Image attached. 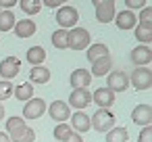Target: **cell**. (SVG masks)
<instances>
[{
    "label": "cell",
    "instance_id": "obj_1",
    "mask_svg": "<svg viewBox=\"0 0 152 142\" xmlns=\"http://www.w3.org/2000/svg\"><path fill=\"white\" fill-rule=\"evenodd\" d=\"M67 34H69V48H73V50H83V48L90 46L92 36H90V32H88L86 27L75 25V27L67 29Z\"/></svg>",
    "mask_w": 152,
    "mask_h": 142
},
{
    "label": "cell",
    "instance_id": "obj_2",
    "mask_svg": "<svg viewBox=\"0 0 152 142\" xmlns=\"http://www.w3.org/2000/svg\"><path fill=\"white\" fill-rule=\"evenodd\" d=\"M90 125L96 132H108L110 127H115V115L110 113V109H98L90 117Z\"/></svg>",
    "mask_w": 152,
    "mask_h": 142
},
{
    "label": "cell",
    "instance_id": "obj_3",
    "mask_svg": "<svg viewBox=\"0 0 152 142\" xmlns=\"http://www.w3.org/2000/svg\"><path fill=\"white\" fill-rule=\"evenodd\" d=\"M129 84L135 90H148L152 86V71L148 67H135L129 75Z\"/></svg>",
    "mask_w": 152,
    "mask_h": 142
},
{
    "label": "cell",
    "instance_id": "obj_4",
    "mask_svg": "<svg viewBox=\"0 0 152 142\" xmlns=\"http://www.w3.org/2000/svg\"><path fill=\"white\" fill-rule=\"evenodd\" d=\"M79 21V13L73 7H58L56 11V23L61 25V29H71L75 27Z\"/></svg>",
    "mask_w": 152,
    "mask_h": 142
},
{
    "label": "cell",
    "instance_id": "obj_5",
    "mask_svg": "<svg viewBox=\"0 0 152 142\" xmlns=\"http://www.w3.org/2000/svg\"><path fill=\"white\" fill-rule=\"evenodd\" d=\"M106 75H108L106 88H110L113 92H125L129 88V75L127 73H123V71H108Z\"/></svg>",
    "mask_w": 152,
    "mask_h": 142
},
{
    "label": "cell",
    "instance_id": "obj_6",
    "mask_svg": "<svg viewBox=\"0 0 152 142\" xmlns=\"http://www.w3.org/2000/svg\"><path fill=\"white\" fill-rule=\"evenodd\" d=\"M46 113V102L42 98H29L27 104H23V119H38Z\"/></svg>",
    "mask_w": 152,
    "mask_h": 142
},
{
    "label": "cell",
    "instance_id": "obj_7",
    "mask_svg": "<svg viewBox=\"0 0 152 142\" xmlns=\"http://www.w3.org/2000/svg\"><path fill=\"white\" fill-rule=\"evenodd\" d=\"M90 102H92V94H90V90H88V88H75V90L69 94V104H71V107H75L77 111L86 109Z\"/></svg>",
    "mask_w": 152,
    "mask_h": 142
},
{
    "label": "cell",
    "instance_id": "obj_8",
    "mask_svg": "<svg viewBox=\"0 0 152 142\" xmlns=\"http://www.w3.org/2000/svg\"><path fill=\"white\" fill-rule=\"evenodd\" d=\"M21 71V61L17 57H4L0 63V75L2 79H13L17 73Z\"/></svg>",
    "mask_w": 152,
    "mask_h": 142
},
{
    "label": "cell",
    "instance_id": "obj_9",
    "mask_svg": "<svg viewBox=\"0 0 152 142\" xmlns=\"http://www.w3.org/2000/svg\"><path fill=\"white\" fill-rule=\"evenodd\" d=\"M48 115L52 117V121L63 123V121H67V119L71 117V109H69L67 102H63V100H54V102L48 107Z\"/></svg>",
    "mask_w": 152,
    "mask_h": 142
},
{
    "label": "cell",
    "instance_id": "obj_10",
    "mask_svg": "<svg viewBox=\"0 0 152 142\" xmlns=\"http://www.w3.org/2000/svg\"><path fill=\"white\" fill-rule=\"evenodd\" d=\"M92 102H96L100 109H110L115 104V92L110 88H98L92 94Z\"/></svg>",
    "mask_w": 152,
    "mask_h": 142
},
{
    "label": "cell",
    "instance_id": "obj_11",
    "mask_svg": "<svg viewBox=\"0 0 152 142\" xmlns=\"http://www.w3.org/2000/svg\"><path fill=\"white\" fill-rule=\"evenodd\" d=\"M115 23H117V27L119 29H123V32H127V29H133L135 25H137V17H135V13L133 11H121V13H115Z\"/></svg>",
    "mask_w": 152,
    "mask_h": 142
},
{
    "label": "cell",
    "instance_id": "obj_12",
    "mask_svg": "<svg viewBox=\"0 0 152 142\" xmlns=\"http://www.w3.org/2000/svg\"><path fill=\"white\" fill-rule=\"evenodd\" d=\"M131 61L135 63V67H146V65H150V61H152V50H150V46H148V44L135 46V48L131 50Z\"/></svg>",
    "mask_w": 152,
    "mask_h": 142
},
{
    "label": "cell",
    "instance_id": "obj_13",
    "mask_svg": "<svg viewBox=\"0 0 152 142\" xmlns=\"http://www.w3.org/2000/svg\"><path fill=\"white\" fill-rule=\"evenodd\" d=\"M131 121L135 123V125H150V121H152V109H150V104H137L133 111H131Z\"/></svg>",
    "mask_w": 152,
    "mask_h": 142
},
{
    "label": "cell",
    "instance_id": "obj_14",
    "mask_svg": "<svg viewBox=\"0 0 152 142\" xmlns=\"http://www.w3.org/2000/svg\"><path fill=\"white\" fill-rule=\"evenodd\" d=\"M108 71H113V59H110V54H104V57H100V59H96L94 63H92V77L96 75V77H104Z\"/></svg>",
    "mask_w": 152,
    "mask_h": 142
},
{
    "label": "cell",
    "instance_id": "obj_15",
    "mask_svg": "<svg viewBox=\"0 0 152 142\" xmlns=\"http://www.w3.org/2000/svg\"><path fill=\"white\" fill-rule=\"evenodd\" d=\"M115 0H108V2H102L96 7V19L100 23H110L115 19Z\"/></svg>",
    "mask_w": 152,
    "mask_h": 142
},
{
    "label": "cell",
    "instance_id": "obj_16",
    "mask_svg": "<svg viewBox=\"0 0 152 142\" xmlns=\"http://www.w3.org/2000/svg\"><path fill=\"white\" fill-rule=\"evenodd\" d=\"M15 34H17V38H31L34 34H36V29H38V25L31 21V19H21V21H15Z\"/></svg>",
    "mask_w": 152,
    "mask_h": 142
},
{
    "label": "cell",
    "instance_id": "obj_17",
    "mask_svg": "<svg viewBox=\"0 0 152 142\" xmlns=\"http://www.w3.org/2000/svg\"><path fill=\"white\" fill-rule=\"evenodd\" d=\"M71 127H73V132H77V134H83V132H88L92 125H90V117H88V113H83V111H75L73 115H71Z\"/></svg>",
    "mask_w": 152,
    "mask_h": 142
},
{
    "label": "cell",
    "instance_id": "obj_18",
    "mask_svg": "<svg viewBox=\"0 0 152 142\" xmlns=\"http://www.w3.org/2000/svg\"><path fill=\"white\" fill-rule=\"evenodd\" d=\"M92 82V73L88 69H75L71 73V86L73 88H88Z\"/></svg>",
    "mask_w": 152,
    "mask_h": 142
},
{
    "label": "cell",
    "instance_id": "obj_19",
    "mask_svg": "<svg viewBox=\"0 0 152 142\" xmlns=\"http://www.w3.org/2000/svg\"><path fill=\"white\" fill-rule=\"evenodd\" d=\"M29 82H31V84H48V82H50V69H46V67H42V65L31 67V71H29Z\"/></svg>",
    "mask_w": 152,
    "mask_h": 142
},
{
    "label": "cell",
    "instance_id": "obj_20",
    "mask_svg": "<svg viewBox=\"0 0 152 142\" xmlns=\"http://www.w3.org/2000/svg\"><path fill=\"white\" fill-rule=\"evenodd\" d=\"M9 138H11V142H34V140H36V132H34L31 127L23 125V127H19L17 132L9 134Z\"/></svg>",
    "mask_w": 152,
    "mask_h": 142
},
{
    "label": "cell",
    "instance_id": "obj_21",
    "mask_svg": "<svg viewBox=\"0 0 152 142\" xmlns=\"http://www.w3.org/2000/svg\"><path fill=\"white\" fill-rule=\"evenodd\" d=\"M13 96L21 102V100H29V98H34V86H31V82H25V84H21V86H15L13 88Z\"/></svg>",
    "mask_w": 152,
    "mask_h": 142
},
{
    "label": "cell",
    "instance_id": "obj_22",
    "mask_svg": "<svg viewBox=\"0 0 152 142\" xmlns=\"http://www.w3.org/2000/svg\"><path fill=\"white\" fill-rule=\"evenodd\" d=\"M106 142H129V132L127 127L119 125V127H110L106 132Z\"/></svg>",
    "mask_w": 152,
    "mask_h": 142
},
{
    "label": "cell",
    "instance_id": "obj_23",
    "mask_svg": "<svg viewBox=\"0 0 152 142\" xmlns=\"http://www.w3.org/2000/svg\"><path fill=\"white\" fill-rule=\"evenodd\" d=\"M15 15H13V11H9V9H2L0 11V32H11L13 27H15Z\"/></svg>",
    "mask_w": 152,
    "mask_h": 142
},
{
    "label": "cell",
    "instance_id": "obj_24",
    "mask_svg": "<svg viewBox=\"0 0 152 142\" xmlns=\"http://www.w3.org/2000/svg\"><path fill=\"white\" fill-rule=\"evenodd\" d=\"M50 40H52V46L58 48V50L69 48V34H67V29H56Z\"/></svg>",
    "mask_w": 152,
    "mask_h": 142
},
{
    "label": "cell",
    "instance_id": "obj_25",
    "mask_svg": "<svg viewBox=\"0 0 152 142\" xmlns=\"http://www.w3.org/2000/svg\"><path fill=\"white\" fill-rule=\"evenodd\" d=\"M44 59H46V50H44L42 46H31V48L27 50V61H29L34 67H36V65H42Z\"/></svg>",
    "mask_w": 152,
    "mask_h": 142
},
{
    "label": "cell",
    "instance_id": "obj_26",
    "mask_svg": "<svg viewBox=\"0 0 152 142\" xmlns=\"http://www.w3.org/2000/svg\"><path fill=\"white\" fill-rule=\"evenodd\" d=\"M104 54H108V46L106 44H92V46H88V61L90 63H94L96 59H100V57H104Z\"/></svg>",
    "mask_w": 152,
    "mask_h": 142
},
{
    "label": "cell",
    "instance_id": "obj_27",
    "mask_svg": "<svg viewBox=\"0 0 152 142\" xmlns=\"http://www.w3.org/2000/svg\"><path fill=\"white\" fill-rule=\"evenodd\" d=\"M21 11L23 13H27V15H36V13H40V9H42V0H21Z\"/></svg>",
    "mask_w": 152,
    "mask_h": 142
},
{
    "label": "cell",
    "instance_id": "obj_28",
    "mask_svg": "<svg viewBox=\"0 0 152 142\" xmlns=\"http://www.w3.org/2000/svg\"><path fill=\"white\" fill-rule=\"evenodd\" d=\"M142 13H140V19H137V25L140 27H146V29H152V11H150V7H144V9H140Z\"/></svg>",
    "mask_w": 152,
    "mask_h": 142
},
{
    "label": "cell",
    "instance_id": "obj_29",
    "mask_svg": "<svg viewBox=\"0 0 152 142\" xmlns=\"http://www.w3.org/2000/svg\"><path fill=\"white\" fill-rule=\"evenodd\" d=\"M133 34H135V40L142 42V44H150L152 42V29H146V27L135 25L133 27Z\"/></svg>",
    "mask_w": 152,
    "mask_h": 142
},
{
    "label": "cell",
    "instance_id": "obj_30",
    "mask_svg": "<svg viewBox=\"0 0 152 142\" xmlns=\"http://www.w3.org/2000/svg\"><path fill=\"white\" fill-rule=\"evenodd\" d=\"M25 125V119L23 117H9L7 119V134H13V132H17L19 127H23Z\"/></svg>",
    "mask_w": 152,
    "mask_h": 142
},
{
    "label": "cell",
    "instance_id": "obj_31",
    "mask_svg": "<svg viewBox=\"0 0 152 142\" xmlns=\"http://www.w3.org/2000/svg\"><path fill=\"white\" fill-rule=\"evenodd\" d=\"M13 84H11V79H2L0 82V100H7V98H11L13 96Z\"/></svg>",
    "mask_w": 152,
    "mask_h": 142
},
{
    "label": "cell",
    "instance_id": "obj_32",
    "mask_svg": "<svg viewBox=\"0 0 152 142\" xmlns=\"http://www.w3.org/2000/svg\"><path fill=\"white\" fill-rule=\"evenodd\" d=\"M69 132H71V125H67L65 121H63V123H58V125L54 127V140H63Z\"/></svg>",
    "mask_w": 152,
    "mask_h": 142
},
{
    "label": "cell",
    "instance_id": "obj_33",
    "mask_svg": "<svg viewBox=\"0 0 152 142\" xmlns=\"http://www.w3.org/2000/svg\"><path fill=\"white\" fill-rule=\"evenodd\" d=\"M137 142H152V127L150 125H144L142 134L137 136Z\"/></svg>",
    "mask_w": 152,
    "mask_h": 142
},
{
    "label": "cell",
    "instance_id": "obj_34",
    "mask_svg": "<svg viewBox=\"0 0 152 142\" xmlns=\"http://www.w3.org/2000/svg\"><path fill=\"white\" fill-rule=\"evenodd\" d=\"M125 4H127V9L129 11H140V9H144L146 7V0H125Z\"/></svg>",
    "mask_w": 152,
    "mask_h": 142
},
{
    "label": "cell",
    "instance_id": "obj_35",
    "mask_svg": "<svg viewBox=\"0 0 152 142\" xmlns=\"http://www.w3.org/2000/svg\"><path fill=\"white\" fill-rule=\"evenodd\" d=\"M63 142H83V138H81V134H77V132H69L65 138H63Z\"/></svg>",
    "mask_w": 152,
    "mask_h": 142
},
{
    "label": "cell",
    "instance_id": "obj_36",
    "mask_svg": "<svg viewBox=\"0 0 152 142\" xmlns=\"http://www.w3.org/2000/svg\"><path fill=\"white\" fill-rule=\"evenodd\" d=\"M19 4V0H0V9H13V7H17Z\"/></svg>",
    "mask_w": 152,
    "mask_h": 142
},
{
    "label": "cell",
    "instance_id": "obj_37",
    "mask_svg": "<svg viewBox=\"0 0 152 142\" xmlns=\"http://www.w3.org/2000/svg\"><path fill=\"white\" fill-rule=\"evenodd\" d=\"M42 7H50V9H56V7H61V0H42Z\"/></svg>",
    "mask_w": 152,
    "mask_h": 142
},
{
    "label": "cell",
    "instance_id": "obj_38",
    "mask_svg": "<svg viewBox=\"0 0 152 142\" xmlns=\"http://www.w3.org/2000/svg\"><path fill=\"white\" fill-rule=\"evenodd\" d=\"M0 142H11V138H9L7 132H0Z\"/></svg>",
    "mask_w": 152,
    "mask_h": 142
},
{
    "label": "cell",
    "instance_id": "obj_39",
    "mask_svg": "<svg viewBox=\"0 0 152 142\" xmlns=\"http://www.w3.org/2000/svg\"><path fill=\"white\" fill-rule=\"evenodd\" d=\"M102 2H108V0H92V4H94V7H98V4H102Z\"/></svg>",
    "mask_w": 152,
    "mask_h": 142
},
{
    "label": "cell",
    "instance_id": "obj_40",
    "mask_svg": "<svg viewBox=\"0 0 152 142\" xmlns=\"http://www.w3.org/2000/svg\"><path fill=\"white\" fill-rule=\"evenodd\" d=\"M4 119V104H0V121Z\"/></svg>",
    "mask_w": 152,
    "mask_h": 142
},
{
    "label": "cell",
    "instance_id": "obj_41",
    "mask_svg": "<svg viewBox=\"0 0 152 142\" xmlns=\"http://www.w3.org/2000/svg\"><path fill=\"white\" fill-rule=\"evenodd\" d=\"M63 2H69V0H61V4H63Z\"/></svg>",
    "mask_w": 152,
    "mask_h": 142
}]
</instances>
